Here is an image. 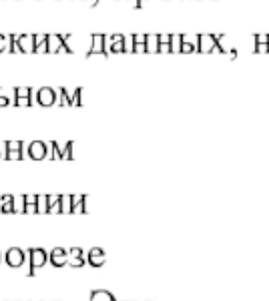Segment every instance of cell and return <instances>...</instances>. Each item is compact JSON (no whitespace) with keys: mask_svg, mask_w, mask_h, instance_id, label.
<instances>
[{"mask_svg":"<svg viewBox=\"0 0 269 301\" xmlns=\"http://www.w3.org/2000/svg\"><path fill=\"white\" fill-rule=\"evenodd\" d=\"M80 94H82V89H77L73 94V105H80Z\"/></svg>","mask_w":269,"mask_h":301,"instance_id":"cell-17","label":"cell"},{"mask_svg":"<svg viewBox=\"0 0 269 301\" xmlns=\"http://www.w3.org/2000/svg\"><path fill=\"white\" fill-rule=\"evenodd\" d=\"M0 211L2 213H14V197L12 195H2L0 197Z\"/></svg>","mask_w":269,"mask_h":301,"instance_id":"cell-12","label":"cell"},{"mask_svg":"<svg viewBox=\"0 0 269 301\" xmlns=\"http://www.w3.org/2000/svg\"><path fill=\"white\" fill-rule=\"evenodd\" d=\"M64 37H46V53H58V50H66L69 53V46H64Z\"/></svg>","mask_w":269,"mask_h":301,"instance_id":"cell-6","label":"cell"},{"mask_svg":"<svg viewBox=\"0 0 269 301\" xmlns=\"http://www.w3.org/2000/svg\"><path fill=\"white\" fill-rule=\"evenodd\" d=\"M28 157L35 159V161H40V159H46V145L42 141H32L28 145Z\"/></svg>","mask_w":269,"mask_h":301,"instance_id":"cell-5","label":"cell"},{"mask_svg":"<svg viewBox=\"0 0 269 301\" xmlns=\"http://www.w3.org/2000/svg\"><path fill=\"white\" fill-rule=\"evenodd\" d=\"M48 261L53 263V267H64V265H69V251L62 249V247H55L48 253Z\"/></svg>","mask_w":269,"mask_h":301,"instance_id":"cell-3","label":"cell"},{"mask_svg":"<svg viewBox=\"0 0 269 301\" xmlns=\"http://www.w3.org/2000/svg\"><path fill=\"white\" fill-rule=\"evenodd\" d=\"M87 261H89V265H93V267H100V265L105 263V253H103V249H98V247L91 249L89 255H87Z\"/></svg>","mask_w":269,"mask_h":301,"instance_id":"cell-11","label":"cell"},{"mask_svg":"<svg viewBox=\"0 0 269 301\" xmlns=\"http://www.w3.org/2000/svg\"><path fill=\"white\" fill-rule=\"evenodd\" d=\"M0 261H2V253H0Z\"/></svg>","mask_w":269,"mask_h":301,"instance_id":"cell-19","label":"cell"},{"mask_svg":"<svg viewBox=\"0 0 269 301\" xmlns=\"http://www.w3.org/2000/svg\"><path fill=\"white\" fill-rule=\"evenodd\" d=\"M57 94H58L57 91L48 89V87L38 89V93H37V103L42 105V107H53L57 103Z\"/></svg>","mask_w":269,"mask_h":301,"instance_id":"cell-4","label":"cell"},{"mask_svg":"<svg viewBox=\"0 0 269 301\" xmlns=\"http://www.w3.org/2000/svg\"><path fill=\"white\" fill-rule=\"evenodd\" d=\"M0 157H2V153H0Z\"/></svg>","mask_w":269,"mask_h":301,"instance_id":"cell-20","label":"cell"},{"mask_svg":"<svg viewBox=\"0 0 269 301\" xmlns=\"http://www.w3.org/2000/svg\"><path fill=\"white\" fill-rule=\"evenodd\" d=\"M28 255H30V269H28V275L32 277L37 273V269H40V267L48 261V253L44 249H40V247H32L30 251H28Z\"/></svg>","mask_w":269,"mask_h":301,"instance_id":"cell-1","label":"cell"},{"mask_svg":"<svg viewBox=\"0 0 269 301\" xmlns=\"http://www.w3.org/2000/svg\"><path fill=\"white\" fill-rule=\"evenodd\" d=\"M22 150V141H6V153H19Z\"/></svg>","mask_w":269,"mask_h":301,"instance_id":"cell-15","label":"cell"},{"mask_svg":"<svg viewBox=\"0 0 269 301\" xmlns=\"http://www.w3.org/2000/svg\"><path fill=\"white\" fill-rule=\"evenodd\" d=\"M60 203H62V213H73V207H75L73 195H60Z\"/></svg>","mask_w":269,"mask_h":301,"instance_id":"cell-13","label":"cell"},{"mask_svg":"<svg viewBox=\"0 0 269 301\" xmlns=\"http://www.w3.org/2000/svg\"><path fill=\"white\" fill-rule=\"evenodd\" d=\"M69 263H71V267H85L87 265V259L82 257V249L80 247H73L69 251Z\"/></svg>","mask_w":269,"mask_h":301,"instance_id":"cell-10","label":"cell"},{"mask_svg":"<svg viewBox=\"0 0 269 301\" xmlns=\"http://www.w3.org/2000/svg\"><path fill=\"white\" fill-rule=\"evenodd\" d=\"M22 197H24V213H40L38 195H22Z\"/></svg>","mask_w":269,"mask_h":301,"instance_id":"cell-8","label":"cell"},{"mask_svg":"<svg viewBox=\"0 0 269 301\" xmlns=\"http://www.w3.org/2000/svg\"><path fill=\"white\" fill-rule=\"evenodd\" d=\"M16 42H19L20 53H35V37H32V35L16 37Z\"/></svg>","mask_w":269,"mask_h":301,"instance_id":"cell-9","label":"cell"},{"mask_svg":"<svg viewBox=\"0 0 269 301\" xmlns=\"http://www.w3.org/2000/svg\"><path fill=\"white\" fill-rule=\"evenodd\" d=\"M6 37H2V35H0V53H2V50H6Z\"/></svg>","mask_w":269,"mask_h":301,"instance_id":"cell-18","label":"cell"},{"mask_svg":"<svg viewBox=\"0 0 269 301\" xmlns=\"http://www.w3.org/2000/svg\"><path fill=\"white\" fill-rule=\"evenodd\" d=\"M4 261H6V265L8 267H22L24 265V261H26V255H24V251L22 249H19V247H10L8 251H6V255H4Z\"/></svg>","mask_w":269,"mask_h":301,"instance_id":"cell-2","label":"cell"},{"mask_svg":"<svg viewBox=\"0 0 269 301\" xmlns=\"http://www.w3.org/2000/svg\"><path fill=\"white\" fill-rule=\"evenodd\" d=\"M91 301H115V299L107 291H93L91 293Z\"/></svg>","mask_w":269,"mask_h":301,"instance_id":"cell-14","label":"cell"},{"mask_svg":"<svg viewBox=\"0 0 269 301\" xmlns=\"http://www.w3.org/2000/svg\"><path fill=\"white\" fill-rule=\"evenodd\" d=\"M14 94H16V100H14L16 107H30V105H32V100H30L32 91H30V89H26V87H24V89H16Z\"/></svg>","mask_w":269,"mask_h":301,"instance_id":"cell-7","label":"cell"},{"mask_svg":"<svg viewBox=\"0 0 269 301\" xmlns=\"http://www.w3.org/2000/svg\"><path fill=\"white\" fill-rule=\"evenodd\" d=\"M10 103V98H8V93L4 89H0V107H4Z\"/></svg>","mask_w":269,"mask_h":301,"instance_id":"cell-16","label":"cell"}]
</instances>
